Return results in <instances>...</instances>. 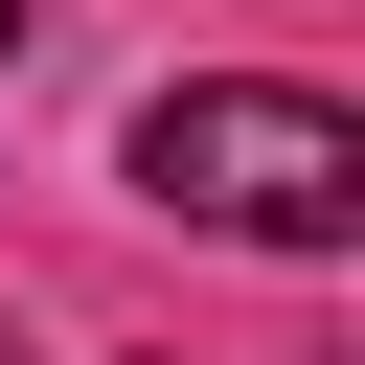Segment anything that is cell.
<instances>
[{
    "instance_id": "7a4b0ae2",
    "label": "cell",
    "mask_w": 365,
    "mask_h": 365,
    "mask_svg": "<svg viewBox=\"0 0 365 365\" xmlns=\"http://www.w3.org/2000/svg\"><path fill=\"white\" fill-rule=\"evenodd\" d=\"M0 46H23V0H0Z\"/></svg>"
},
{
    "instance_id": "6da1fadb",
    "label": "cell",
    "mask_w": 365,
    "mask_h": 365,
    "mask_svg": "<svg viewBox=\"0 0 365 365\" xmlns=\"http://www.w3.org/2000/svg\"><path fill=\"white\" fill-rule=\"evenodd\" d=\"M137 182L182 228H228V251H342L365 228V114L342 91H274V68H182L137 114Z\"/></svg>"
}]
</instances>
